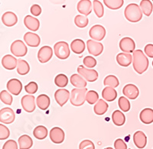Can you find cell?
<instances>
[{
	"mask_svg": "<svg viewBox=\"0 0 153 149\" xmlns=\"http://www.w3.org/2000/svg\"><path fill=\"white\" fill-rule=\"evenodd\" d=\"M132 65L136 73L142 74L149 67V60L143 50H136L132 54Z\"/></svg>",
	"mask_w": 153,
	"mask_h": 149,
	"instance_id": "1",
	"label": "cell"
},
{
	"mask_svg": "<svg viewBox=\"0 0 153 149\" xmlns=\"http://www.w3.org/2000/svg\"><path fill=\"white\" fill-rule=\"evenodd\" d=\"M124 16L126 19L130 22H138L143 18V12L140 6L136 3H131L126 7L124 11Z\"/></svg>",
	"mask_w": 153,
	"mask_h": 149,
	"instance_id": "2",
	"label": "cell"
},
{
	"mask_svg": "<svg viewBox=\"0 0 153 149\" xmlns=\"http://www.w3.org/2000/svg\"><path fill=\"white\" fill-rule=\"evenodd\" d=\"M87 88H75L71 90L70 101L73 106H80L86 101V96L87 93Z\"/></svg>",
	"mask_w": 153,
	"mask_h": 149,
	"instance_id": "3",
	"label": "cell"
},
{
	"mask_svg": "<svg viewBox=\"0 0 153 149\" xmlns=\"http://www.w3.org/2000/svg\"><path fill=\"white\" fill-rule=\"evenodd\" d=\"M54 54L57 58L65 60L68 58L71 54L69 45L65 42H58L54 46Z\"/></svg>",
	"mask_w": 153,
	"mask_h": 149,
	"instance_id": "4",
	"label": "cell"
},
{
	"mask_svg": "<svg viewBox=\"0 0 153 149\" xmlns=\"http://www.w3.org/2000/svg\"><path fill=\"white\" fill-rule=\"evenodd\" d=\"M10 50L12 54L16 57H24L28 52L26 45L21 40L15 41L11 45Z\"/></svg>",
	"mask_w": 153,
	"mask_h": 149,
	"instance_id": "5",
	"label": "cell"
},
{
	"mask_svg": "<svg viewBox=\"0 0 153 149\" xmlns=\"http://www.w3.org/2000/svg\"><path fill=\"white\" fill-rule=\"evenodd\" d=\"M77 72L87 81L95 82L98 78V73L95 70L84 67L83 65H80L77 67Z\"/></svg>",
	"mask_w": 153,
	"mask_h": 149,
	"instance_id": "6",
	"label": "cell"
},
{
	"mask_svg": "<svg viewBox=\"0 0 153 149\" xmlns=\"http://www.w3.org/2000/svg\"><path fill=\"white\" fill-rule=\"evenodd\" d=\"M89 35L94 41L100 42L106 36V29L100 24H95L90 29Z\"/></svg>",
	"mask_w": 153,
	"mask_h": 149,
	"instance_id": "7",
	"label": "cell"
},
{
	"mask_svg": "<svg viewBox=\"0 0 153 149\" xmlns=\"http://www.w3.org/2000/svg\"><path fill=\"white\" fill-rule=\"evenodd\" d=\"M16 119V114L10 108H3L0 111V122L4 124H11Z\"/></svg>",
	"mask_w": 153,
	"mask_h": 149,
	"instance_id": "8",
	"label": "cell"
},
{
	"mask_svg": "<svg viewBox=\"0 0 153 149\" xmlns=\"http://www.w3.org/2000/svg\"><path fill=\"white\" fill-rule=\"evenodd\" d=\"M120 50L123 51L124 53H130L134 52L135 51V48H136V44L134 42L131 38L129 37H125V38H122L120 42Z\"/></svg>",
	"mask_w": 153,
	"mask_h": 149,
	"instance_id": "9",
	"label": "cell"
},
{
	"mask_svg": "<svg viewBox=\"0 0 153 149\" xmlns=\"http://www.w3.org/2000/svg\"><path fill=\"white\" fill-rule=\"evenodd\" d=\"M87 50L89 54L94 56H99L102 54L103 50V45L100 42L94 40H88L87 42Z\"/></svg>",
	"mask_w": 153,
	"mask_h": 149,
	"instance_id": "10",
	"label": "cell"
},
{
	"mask_svg": "<svg viewBox=\"0 0 153 149\" xmlns=\"http://www.w3.org/2000/svg\"><path fill=\"white\" fill-rule=\"evenodd\" d=\"M21 104L23 109L27 113H32L35 110V97L31 95H25L22 98Z\"/></svg>",
	"mask_w": 153,
	"mask_h": 149,
	"instance_id": "11",
	"label": "cell"
},
{
	"mask_svg": "<svg viewBox=\"0 0 153 149\" xmlns=\"http://www.w3.org/2000/svg\"><path fill=\"white\" fill-rule=\"evenodd\" d=\"M50 139L55 144H61L65 141V132L59 127H54L50 131Z\"/></svg>",
	"mask_w": 153,
	"mask_h": 149,
	"instance_id": "12",
	"label": "cell"
},
{
	"mask_svg": "<svg viewBox=\"0 0 153 149\" xmlns=\"http://www.w3.org/2000/svg\"><path fill=\"white\" fill-rule=\"evenodd\" d=\"M53 55L52 48L49 46H44L38 52V59L41 63H47L51 59Z\"/></svg>",
	"mask_w": 153,
	"mask_h": 149,
	"instance_id": "13",
	"label": "cell"
},
{
	"mask_svg": "<svg viewBox=\"0 0 153 149\" xmlns=\"http://www.w3.org/2000/svg\"><path fill=\"white\" fill-rule=\"evenodd\" d=\"M70 92L65 89H59L54 93V98L56 102L60 106H63L68 102L70 98Z\"/></svg>",
	"mask_w": 153,
	"mask_h": 149,
	"instance_id": "14",
	"label": "cell"
},
{
	"mask_svg": "<svg viewBox=\"0 0 153 149\" xmlns=\"http://www.w3.org/2000/svg\"><path fill=\"white\" fill-rule=\"evenodd\" d=\"M7 89L9 92L13 95L18 96L20 94L22 90V84L20 80L17 79H12L9 80L7 83Z\"/></svg>",
	"mask_w": 153,
	"mask_h": 149,
	"instance_id": "15",
	"label": "cell"
},
{
	"mask_svg": "<svg viewBox=\"0 0 153 149\" xmlns=\"http://www.w3.org/2000/svg\"><path fill=\"white\" fill-rule=\"evenodd\" d=\"M76 9L83 16H89L92 12V2L91 0H80L77 3Z\"/></svg>",
	"mask_w": 153,
	"mask_h": 149,
	"instance_id": "16",
	"label": "cell"
},
{
	"mask_svg": "<svg viewBox=\"0 0 153 149\" xmlns=\"http://www.w3.org/2000/svg\"><path fill=\"white\" fill-rule=\"evenodd\" d=\"M123 93L129 99H136L139 94V90L138 87L134 84H127L123 87Z\"/></svg>",
	"mask_w": 153,
	"mask_h": 149,
	"instance_id": "17",
	"label": "cell"
},
{
	"mask_svg": "<svg viewBox=\"0 0 153 149\" xmlns=\"http://www.w3.org/2000/svg\"><path fill=\"white\" fill-rule=\"evenodd\" d=\"M24 41L29 47H37L41 43V38L37 34L33 32H27L24 35Z\"/></svg>",
	"mask_w": 153,
	"mask_h": 149,
	"instance_id": "18",
	"label": "cell"
},
{
	"mask_svg": "<svg viewBox=\"0 0 153 149\" xmlns=\"http://www.w3.org/2000/svg\"><path fill=\"white\" fill-rule=\"evenodd\" d=\"M24 24L30 31H36L40 27V21H38V19L31 16H26L25 17Z\"/></svg>",
	"mask_w": 153,
	"mask_h": 149,
	"instance_id": "19",
	"label": "cell"
},
{
	"mask_svg": "<svg viewBox=\"0 0 153 149\" xmlns=\"http://www.w3.org/2000/svg\"><path fill=\"white\" fill-rule=\"evenodd\" d=\"M133 142L138 148H144L147 143V138L142 131H138L133 135Z\"/></svg>",
	"mask_w": 153,
	"mask_h": 149,
	"instance_id": "20",
	"label": "cell"
},
{
	"mask_svg": "<svg viewBox=\"0 0 153 149\" xmlns=\"http://www.w3.org/2000/svg\"><path fill=\"white\" fill-rule=\"evenodd\" d=\"M2 21L5 26L12 27L17 23V16L12 12H5L2 16Z\"/></svg>",
	"mask_w": 153,
	"mask_h": 149,
	"instance_id": "21",
	"label": "cell"
},
{
	"mask_svg": "<svg viewBox=\"0 0 153 149\" xmlns=\"http://www.w3.org/2000/svg\"><path fill=\"white\" fill-rule=\"evenodd\" d=\"M2 64L5 69L14 70L18 65V60L13 56L6 54L2 57Z\"/></svg>",
	"mask_w": 153,
	"mask_h": 149,
	"instance_id": "22",
	"label": "cell"
},
{
	"mask_svg": "<svg viewBox=\"0 0 153 149\" xmlns=\"http://www.w3.org/2000/svg\"><path fill=\"white\" fill-rule=\"evenodd\" d=\"M132 61V57L130 54L128 53H120L117 56V61L120 66L129 67Z\"/></svg>",
	"mask_w": 153,
	"mask_h": 149,
	"instance_id": "23",
	"label": "cell"
},
{
	"mask_svg": "<svg viewBox=\"0 0 153 149\" xmlns=\"http://www.w3.org/2000/svg\"><path fill=\"white\" fill-rule=\"evenodd\" d=\"M71 83L76 88H86L87 80L79 73H74L71 76Z\"/></svg>",
	"mask_w": 153,
	"mask_h": 149,
	"instance_id": "24",
	"label": "cell"
},
{
	"mask_svg": "<svg viewBox=\"0 0 153 149\" xmlns=\"http://www.w3.org/2000/svg\"><path fill=\"white\" fill-rule=\"evenodd\" d=\"M139 118L144 124H151L153 122V109L150 108L144 109L140 113Z\"/></svg>",
	"mask_w": 153,
	"mask_h": 149,
	"instance_id": "25",
	"label": "cell"
},
{
	"mask_svg": "<svg viewBox=\"0 0 153 149\" xmlns=\"http://www.w3.org/2000/svg\"><path fill=\"white\" fill-rule=\"evenodd\" d=\"M71 49L75 54H82L85 50V43L81 39H75L71 44Z\"/></svg>",
	"mask_w": 153,
	"mask_h": 149,
	"instance_id": "26",
	"label": "cell"
},
{
	"mask_svg": "<svg viewBox=\"0 0 153 149\" xmlns=\"http://www.w3.org/2000/svg\"><path fill=\"white\" fill-rule=\"evenodd\" d=\"M50 98L45 94H41L37 97L36 104L42 110H46L50 106Z\"/></svg>",
	"mask_w": 153,
	"mask_h": 149,
	"instance_id": "27",
	"label": "cell"
},
{
	"mask_svg": "<svg viewBox=\"0 0 153 149\" xmlns=\"http://www.w3.org/2000/svg\"><path fill=\"white\" fill-rule=\"evenodd\" d=\"M102 96L105 100L108 101V102H112V101L115 100L117 97V92L113 87H106V88L103 89V92H102Z\"/></svg>",
	"mask_w": 153,
	"mask_h": 149,
	"instance_id": "28",
	"label": "cell"
},
{
	"mask_svg": "<svg viewBox=\"0 0 153 149\" xmlns=\"http://www.w3.org/2000/svg\"><path fill=\"white\" fill-rule=\"evenodd\" d=\"M20 149H29L33 145V141L28 135H23L19 139Z\"/></svg>",
	"mask_w": 153,
	"mask_h": 149,
	"instance_id": "29",
	"label": "cell"
},
{
	"mask_svg": "<svg viewBox=\"0 0 153 149\" xmlns=\"http://www.w3.org/2000/svg\"><path fill=\"white\" fill-rule=\"evenodd\" d=\"M108 107L109 106L103 99H99L94 106V111L98 116H102L106 113Z\"/></svg>",
	"mask_w": 153,
	"mask_h": 149,
	"instance_id": "30",
	"label": "cell"
},
{
	"mask_svg": "<svg viewBox=\"0 0 153 149\" xmlns=\"http://www.w3.org/2000/svg\"><path fill=\"white\" fill-rule=\"evenodd\" d=\"M112 119L113 123L117 126H122L126 122V116L120 110H116L112 115Z\"/></svg>",
	"mask_w": 153,
	"mask_h": 149,
	"instance_id": "31",
	"label": "cell"
},
{
	"mask_svg": "<svg viewBox=\"0 0 153 149\" xmlns=\"http://www.w3.org/2000/svg\"><path fill=\"white\" fill-rule=\"evenodd\" d=\"M33 135L38 140H43L48 136V129L43 125H38L34 129Z\"/></svg>",
	"mask_w": 153,
	"mask_h": 149,
	"instance_id": "32",
	"label": "cell"
},
{
	"mask_svg": "<svg viewBox=\"0 0 153 149\" xmlns=\"http://www.w3.org/2000/svg\"><path fill=\"white\" fill-rule=\"evenodd\" d=\"M139 6L143 14L146 15V16H150L153 9L152 3L150 0H142Z\"/></svg>",
	"mask_w": 153,
	"mask_h": 149,
	"instance_id": "33",
	"label": "cell"
},
{
	"mask_svg": "<svg viewBox=\"0 0 153 149\" xmlns=\"http://www.w3.org/2000/svg\"><path fill=\"white\" fill-rule=\"evenodd\" d=\"M30 67L28 62L24 60L19 59L18 60L17 65V72L20 75H25L29 72Z\"/></svg>",
	"mask_w": 153,
	"mask_h": 149,
	"instance_id": "34",
	"label": "cell"
},
{
	"mask_svg": "<svg viewBox=\"0 0 153 149\" xmlns=\"http://www.w3.org/2000/svg\"><path fill=\"white\" fill-rule=\"evenodd\" d=\"M105 5L112 10H117L123 5V0H103Z\"/></svg>",
	"mask_w": 153,
	"mask_h": 149,
	"instance_id": "35",
	"label": "cell"
},
{
	"mask_svg": "<svg viewBox=\"0 0 153 149\" xmlns=\"http://www.w3.org/2000/svg\"><path fill=\"white\" fill-rule=\"evenodd\" d=\"M74 23L78 28H85L89 23V19L87 16L83 15H78L74 18Z\"/></svg>",
	"mask_w": 153,
	"mask_h": 149,
	"instance_id": "36",
	"label": "cell"
},
{
	"mask_svg": "<svg viewBox=\"0 0 153 149\" xmlns=\"http://www.w3.org/2000/svg\"><path fill=\"white\" fill-rule=\"evenodd\" d=\"M103 84L105 86H108V87H113V88H116L119 86L120 82L119 80L117 79V76H113V75H109L104 79L103 81Z\"/></svg>",
	"mask_w": 153,
	"mask_h": 149,
	"instance_id": "37",
	"label": "cell"
},
{
	"mask_svg": "<svg viewBox=\"0 0 153 149\" xmlns=\"http://www.w3.org/2000/svg\"><path fill=\"white\" fill-rule=\"evenodd\" d=\"M93 6L95 14L98 18H102L104 14V9H103V4L100 2L99 0H94L93 2Z\"/></svg>",
	"mask_w": 153,
	"mask_h": 149,
	"instance_id": "38",
	"label": "cell"
},
{
	"mask_svg": "<svg viewBox=\"0 0 153 149\" xmlns=\"http://www.w3.org/2000/svg\"><path fill=\"white\" fill-rule=\"evenodd\" d=\"M54 83H55L56 86L57 87H65L68 83V78L66 75L63 74V73H60L57 76H56L55 79H54Z\"/></svg>",
	"mask_w": 153,
	"mask_h": 149,
	"instance_id": "39",
	"label": "cell"
},
{
	"mask_svg": "<svg viewBox=\"0 0 153 149\" xmlns=\"http://www.w3.org/2000/svg\"><path fill=\"white\" fill-rule=\"evenodd\" d=\"M99 99V95L94 90H90L88 91L86 96V100L89 104H96Z\"/></svg>",
	"mask_w": 153,
	"mask_h": 149,
	"instance_id": "40",
	"label": "cell"
},
{
	"mask_svg": "<svg viewBox=\"0 0 153 149\" xmlns=\"http://www.w3.org/2000/svg\"><path fill=\"white\" fill-rule=\"evenodd\" d=\"M118 105L120 106V109L121 110H123V112H128L130 110V102L128 100L127 98L124 96H121L120 97V99H119L118 101Z\"/></svg>",
	"mask_w": 153,
	"mask_h": 149,
	"instance_id": "41",
	"label": "cell"
},
{
	"mask_svg": "<svg viewBox=\"0 0 153 149\" xmlns=\"http://www.w3.org/2000/svg\"><path fill=\"white\" fill-rule=\"evenodd\" d=\"M0 99L4 104L9 105V106L12 105V100H13L12 95L6 90H2V92L0 93Z\"/></svg>",
	"mask_w": 153,
	"mask_h": 149,
	"instance_id": "42",
	"label": "cell"
},
{
	"mask_svg": "<svg viewBox=\"0 0 153 149\" xmlns=\"http://www.w3.org/2000/svg\"><path fill=\"white\" fill-rule=\"evenodd\" d=\"M84 66L88 68H93L97 65V60L92 56H87L84 58Z\"/></svg>",
	"mask_w": 153,
	"mask_h": 149,
	"instance_id": "43",
	"label": "cell"
},
{
	"mask_svg": "<svg viewBox=\"0 0 153 149\" xmlns=\"http://www.w3.org/2000/svg\"><path fill=\"white\" fill-rule=\"evenodd\" d=\"M38 84L35 82H30L25 87V91L29 94H35L38 91Z\"/></svg>",
	"mask_w": 153,
	"mask_h": 149,
	"instance_id": "44",
	"label": "cell"
},
{
	"mask_svg": "<svg viewBox=\"0 0 153 149\" xmlns=\"http://www.w3.org/2000/svg\"><path fill=\"white\" fill-rule=\"evenodd\" d=\"M9 135H10V132L9 128L1 124L0 125V140L7 139L9 137Z\"/></svg>",
	"mask_w": 153,
	"mask_h": 149,
	"instance_id": "45",
	"label": "cell"
},
{
	"mask_svg": "<svg viewBox=\"0 0 153 149\" xmlns=\"http://www.w3.org/2000/svg\"><path fill=\"white\" fill-rule=\"evenodd\" d=\"M79 149H95V145L91 140H84L80 142Z\"/></svg>",
	"mask_w": 153,
	"mask_h": 149,
	"instance_id": "46",
	"label": "cell"
},
{
	"mask_svg": "<svg viewBox=\"0 0 153 149\" xmlns=\"http://www.w3.org/2000/svg\"><path fill=\"white\" fill-rule=\"evenodd\" d=\"M2 149H18L17 143L14 140H9L3 145Z\"/></svg>",
	"mask_w": 153,
	"mask_h": 149,
	"instance_id": "47",
	"label": "cell"
},
{
	"mask_svg": "<svg viewBox=\"0 0 153 149\" xmlns=\"http://www.w3.org/2000/svg\"><path fill=\"white\" fill-rule=\"evenodd\" d=\"M115 149H127V145L123 139H118L114 142Z\"/></svg>",
	"mask_w": 153,
	"mask_h": 149,
	"instance_id": "48",
	"label": "cell"
},
{
	"mask_svg": "<svg viewBox=\"0 0 153 149\" xmlns=\"http://www.w3.org/2000/svg\"><path fill=\"white\" fill-rule=\"evenodd\" d=\"M31 13L34 16H40L42 13V8L40 5L35 4L31 7Z\"/></svg>",
	"mask_w": 153,
	"mask_h": 149,
	"instance_id": "49",
	"label": "cell"
},
{
	"mask_svg": "<svg viewBox=\"0 0 153 149\" xmlns=\"http://www.w3.org/2000/svg\"><path fill=\"white\" fill-rule=\"evenodd\" d=\"M145 54L149 57H153V44H149L145 47L144 49Z\"/></svg>",
	"mask_w": 153,
	"mask_h": 149,
	"instance_id": "50",
	"label": "cell"
},
{
	"mask_svg": "<svg viewBox=\"0 0 153 149\" xmlns=\"http://www.w3.org/2000/svg\"><path fill=\"white\" fill-rule=\"evenodd\" d=\"M104 149H113V148L109 147V148H104Z\"/></svg>",
	"mask_w": 153,
	"mask_h": 149,
	"instance_id": "51",
	"label": "cell"
},
{
	"mask_svg": "<svg viewBox=\"0 0 153 149\" xmlns=\"http://www.w3.org/2000/svg\"><path fill=\"white\" fill-rule=\"evenodd\" d=\"M152 66H153V61H152Z\"/></svg>",
	"mask_w": 153,
	"mask_h": 149,
	"instance_id": "52",
	"label": "cell"
},
{
	"mask_svg": "<svg viewBox=\"0 0 153 149\" xmlns=\"http://www.w3.org/2000/svg\"><path fill=\"white\" fill-rule=\"evenodd\" d=\"M152 2H153V0H152Z\"/></svg>",
	"mask_w": 153,
	"mask_h": 149,
	"instance_id": "53",
	"label": "cell"
}]
</instances>
